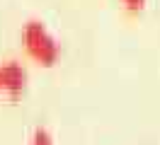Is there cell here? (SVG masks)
I'll list each match as a JSON object with an SVG mask.
<instances>
[{
    "instance_id": "1",
    "label": "cell",
    "mask_w": 160,
    "mask_h": 145,
    "mask_svg": "<svg viewBox=\"0 0 160 145\" xmlns=\"http://www.w3.org/2000/svg\"><path fill=\"white\" fill-rule=\"evenodd\" d=\"M22 44H24L27 56H29L32 60H37L39 65L51 68L61 56L58 41L53 39V34L41 24L39 19H29V22L22 27Z\"/></svg>"
},
{
    "instance_id": "2",
    "label": "cell",
    "mask_w": 160,
    "mask_h": 145,
    "mask_svg": "<svg viewBox=\"0 0 160 145\" xmlns=\"http://www.w3.org/2000/svg\"><path fill=\"white\" fill-rule=\"evenodd\" d=\"M2 80H5V94L20 97L27 87V70L15 60L2 63Z\"/></svg>"
},
{
    "instance_id": "3",
    "label": "cell",
    "mask_w": 160,
    "mask_h": 145,
    "mask_svg": "<svg viewBox=\"0 0 160 145\" xmlns=\"http://www.w3.org/2000/svg\"><path fill=\"white\" fill-rule=\"evenodd\" d=\"M29 145H53V138L46 128H37L34 135H32V143Z\"/></svg>"
},
{
    "instance_id": "4",
    "label": "cell",
    "mask_w": 160,
    "mask_h": 145,
    "mask_svg": "<svg viewBox=\"0 0 160 145\" xmlns=\"http://www.w3.org/2000/svg\"><path fill=\"white\" fill-rule=\"evenodd\" d=\"M146 2L148 0H121V5L129 10V12H141V10L146 7Z\"/></svg>"
},
{
    "instance_id": "5",
    "label": "cell",
    "mask_w": 160,
    "mask_h": 145,
    "mask_svg": "<svg viewBox=\"0 0 160 145\" xmlns=\"http://www.w3.org/2000/svg\"><path fill=\"white\" fill-rule=\"evenodd\" d=\"M0 92H5V80H2V65H0Z\"/></svg>"
}]
</instances>
